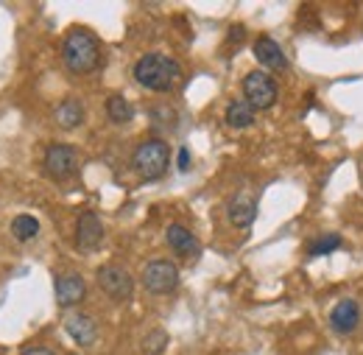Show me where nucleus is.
Here are the masks:
<instances>
[{
  "label": "nucleus",
  "mask_w": 363,
  "mask_h": 355,
  "mask_svg": "<svg viewBox=\"0 0 363 355\" xmlns=\"http://www.w3.org/2000/svg\"><path fill=\"white\" fill-rule=\"evenodd\" d=\"M165 241H168L171 252H177L179 258H193V255H199V241H196V235H193L187 226H182V224H171V226H168Z\"/></svg>",
  "instance_id": "4468645a"
},
{
  "label": "nucleus",
  "mask_w": 363,
  "mask_h": 355,
  "mask_svg": "<svg viewBox=\"0 0 363 355\" xmlns=\"http://www.w3.org/2000/svg\"><path fill=\"white\" fill-rule=\"evenodd\" d=\"M104 241V224L95 213H82L79 224H76V246L82 252H92L98 249Z\"/></svg>",
  "instance_id": "1a4fd4ad"
},
{
  "label": "nucleus",
  "mask_w": 363,
  "mask_h": 355,
  "mask_svg": "<svg viewBox=\"0 0 363 355\" xmlns=\"http://www.w3.org/2000/svg\"><path fill=\"white\" fill-rule=\"evenodd\" d=\"M227 216L238 229H249L252 222L257 219V202H255L249 193H238V196L229 199Z\"/></svg>",
  "instance_id": "9b49d317"
},
{
  "label": "nucleus",
  "mask_w": 363,
  "mask_h": 355,
  "mask_svg": "<svg viewBox=\"0 0 363 355\" xmlns=\"http://www.w3.org/2000/svg\"><path fill=\"white\" fill-rule=\"evenodd\" d=\"M182 67L165 53H145L135 65V82L151 92H171L179 82Z\"/></svg>",
  "instance_id": "f257e3e1"
},
{
  "label": "nucleus",
  "mask_w": 363,
  "mask_h": 355,
  "mask_svg": "<svg viewBox=\"0 0 363 355\" xmlns=\"http://www.w3.org/2000/svg\"><path fill=\"white\" fill-rule=\"evenodd\" d=\"M132 165L143 179L154 182V179H162L168 174V165H171V148L165 140L160 137H151V140H143L132 154Z\"/></svg>",
  "instance_id": "7ed1b4c3"
},
{
  "label": "nucleus",
  "mask_w": 363,
  "mask_h": 355,
  "mask_svg": "<svg viewBox=\"0 0 363 355\" xmlns=\"http://www.w3.org/2000/svg\"><path fill=\"white\" fill-rule=\"evenodd\" d=\"M95 280H98V288H101L112 302H129L132 294H135V280H132V274L123 266H118V263L101 266L98 274H95Z\"/></svg>",
  "instance_id": "20e7f679"
},
{
  "label": "nucleus",
  "mask_w": 363,
  "mask_h": 355,
  "mask_svg": "<svg viewBox=\"0 0 363 355\" xmlns=\"http://www.w3.org/2000/svg\"><path fill=\"white\" fill-rule=\"evenodd\" d=\"M224 121H227L229 129H246L255 124V109L246 101H229Z\"/></svg>",
  "instance_id": "dca6fc26"
},
{
  "label": "nucleus",
  "mask_w": 363,
  "mask_h": 355,
  "mask_svg": "<svg viewBox=\"0 0 363 355\" xmlns=\"http://www.w3.org/2000/svg\"><path fill=\"white\" fill-rule=\"evenodd\" d=\"M243 101L252 109H272L277 104V82L266 70H252L243 79Z\"/></svg>",
  "instance_id": "423d86ee"
},
{
  "label": "nucleus",
  "mask_w": 363,
  "mask_h": 355,
  "mask_svg": "<svg viewBox=\"0 0 363 355\" xmlns=\"http://www.w3.org/2000/svg\"><path fill=\"white\" fill-rule=\"evenodd\" d=\"M43 165H45L48 177L53 179L73 177L76 168H79V151L73 146H67V143H53V146H48Z\"/></svg>",
  "instance_id": "0eeeda50"
},
{
  "label": "nucleus",
  "mask_w": 363,
  "mask_h": 355,
  "mask_svg": "<svg viewBox=\"0 0 363 355\" xmlns=\"http://www.w3.org/2000/svg\"><path fill=\"white\" fill-rule=\"evenodd\" d=\"M62 59H65V67L76 76L92 73L101 62V48L95 34L87 28H73L62 43Z\"/></svg>",
  "instance_id": "f03ea898"
},
{
  "label": "nucleus",
  "mask_w": 363,
  "mask_h": 355,
  "mask_svg": "<svg viewBox=\"0 0 363 355\" xmlns=\"http://www.w3.org/2000/svg\"><path fill=\"white\" fill-rule=\"evenodd\" d=\"M338 246H341V235L330 232V235H321V238H313V241H311V246H308V255H311V258H321V255H330V252H335Z\"/></svg>",
  "instance_id": "6ab92c4d"
},
{
  "label": "nucleus",
  "mask_w": 363,
  "mask_h": 355,
  "mask_svg": "<svg viewBox=\"0 0 363 355\" xmlns=\"http://www.w3.org/2000/svg\"><path fill=\"white\" fill-rule=\"evenodd\" d=\"M23 355H56L53 350H48V347H28Z\"/></svg>",
  "instance_id": "4be33fe9"
},
{
  "label": "nucleus",
  "mask_w": 363,
  "mask_h": 355,
  "mask_svg": "<svg viewBox=\"0 0 363 355\" xmlns=\"http://www.w3.org/2000/svg\"><path fill=\"white\" fill-rule=\"evenodd\" d=\"M82 121H84V106H82V101L67 98V101H62V104L56 106V124H59L62 129H76Z\"/></svg>",
  "instance_id": "2eb2a0df"
},
{
  "label": "nucleus",
  "mask_w": 363,
  "mask_h": 355,
  "mask_svg": "<svg viewBox=\"0 0 363 355\" xmlns=\"http://www.w3.org/2000/svg\"><path fill=\"white\" fill-rule=\"evenodd\" d=\"M177 285H179V268H177V263H171L165 258H157V261L145 263V268H143V288L148 294L162 297V294L177 291Z\"/></svg>",
  "instance_id": "39448f33"
},
{
  "label": "nucleus",
  "mask_w": 363,
  "mask_h": 355,
  "mask_svg": "<svg viewBox=\"0 0 363 355\" xmlns=\"http://www.w3.org/2000/svg\"><path fill=\"white\" fill-rule=\"evenodd\" d=\"M330 324H333L335 333H352L361 324V305H358V300H341L330 311Z\"/></svg>",
  "instance_id": "f8f14e48"
},
{
  "label": "nucleus",
  "mask_w": 363,
  "mask_h": 355,
  "mask_svg": "<svg viewBox=\"0 0 363 355\" xmlns=\"http://www.w3.org/2000/svg\"><path fill=\"white\" fill-rule=\"evenodd\" d=\"M255 56L266 70H288V56L272 37H257L255 40Z\"/></svg>",
  "instance_id": "ddd939ff"
},
{
  "label": "nucleus",
  "mask_w": 363,
  "mask_h": 355,
  "mask_svg": "<svg viewBox=\"0 0 363 355\" xmlns=\"http://www.w3.org/2000/svg\"><path fill=\"white\" fill-rule=\"evenodd\" d=\"M104 106H106V118H109L112 124H129V121L135 118L132 104H129L123 95H118V92H115V95H109Z\"/></svg>",
  "instance_id": "f3484780"
},
{
  "label": "nucleus",
  "mask_w": 363,
  "mask_h": 355,
  "mask_svg": "<svg viewBox=\"0 0 363 355\" xmlns=\"http://www.w3.org/2000/svg\"><path fill=\"white\" fill-rule=\"evenodd\" d=\"M65 330L70 333V339L79 347H90L92 342L98 339V324H95V319L87 316V313H70L65 319Z\"/></svg>",
  "instance_id": "9d476101"
},
{
  "label": "nucleus",
  "mask_w": 363,
  "mask_h": 355,
  "mask_svg": "<svg viewBox=\"0 0 363 355\" xmlns=\"http://www.w3.org/2000/svg\"><path fill=\"white\" fill-rule=\"evenodd\" d=\"M187 165H190V151L179 148V171H187Z\"/></svg>",
  "instance_id": "412c9836"
},
{
  "label": "nucleus",
  "mask_w": 363,
  "mask_h": 355,
  "mask_svg": "<svg viewBox=\"0 0 363 355\" xmlns=\"http://www.w3.org/2000/svg\"><path fill=\"white\" fill-rule=\"evenodd\" d=\"M165 347H168V333H165L162 327H154V330L143 339V350H145L148 355L165 353Z\"/></svg>",
  "instance_id": "aec40b11"
},
{
  "label": "nucleus",
  "mask_w": 363,
  "mask_h": 355,
  "mask_svg": "<svg viewBox=\"0 0 363 355\" xmlns=\"http://www.w3.org/2000/svg\"><path fill=\"white\" fill-rule=\"evenodd\" d=\"M84 297H87V283H84L82 274L67 271V274L56 277V302H59V308H73Z\"/></svg>",
  "instance_id": "6e6552de"
},
{
  "label": "nucleus",
  "mask_w": 363,
  "mask_h": 355,
  "mask_svg": "<svg viewBox=\"0 0 363 355\" xmlns=\"http://www.w3.org/2000/svg\"><path fill=\"white\" fill-rule=\"evenodd\" d=\"M37 232H40V219H34L28 213H23L11 222V235L17 241H31V238H37Z\"/></svg>",
  "instance_id": "a211bd4d"
}]
</instances>
